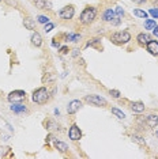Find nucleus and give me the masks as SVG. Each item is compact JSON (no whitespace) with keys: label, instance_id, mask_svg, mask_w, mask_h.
<instances>
[{"label":"nucleus","instance_id":"f257e3e1","mask_svg":"<svg viewBox=\"0 0 158 159\" xmlns=\"http://www.w3.org/2000/svg\"><path fill=\"white\" fill-rule=\"evenodd\" d=\"M95 15H97V10L94 7H86L83 10V12L81 14V22L83 25L91 23L95 19Z\"/></svg>","mask_w":158,"mask_h":159},{"label":"nucleus","instance_id":"f03ea898","mask_svg":"<svg viewBox=\"0 0 158 159\" xmlns=\"http://www.w3.org/2000/svg\"><path fill=\"white\" fill-rule=\"evenodd\" d=\"M48 98H49V93L45 87H40L33 93V102L35 103L42 105L48 101Z\"/></svg>","mask_w":158,"mask_h":159},{"label":"nucleus","instance_id":"7ed1b4c3","mask_svg":"<svg viewBox=\"0 0 158 159\" xmlns=\"http://www.w3.org/2000/svg\"><path fill=\"white\" fill-rule=\"evenodd\" d=\"M131 39V35L128 31H117L112 35V41L114 44H127Z\"/></svg>","mask_w":158,"mask_h":159},{"label":"nucleus","instance_id":"20e7f679","mask_svg":"<svg viewBox=\"0 0 158 159\" xmlns=\"http://www.w3.org/2000/svg\"><path fill=\"white\" fill-rule=\"evenodd\" d=\"M25 99H26V93L22 91V90H15V91L10 93L8 95V101L11 103H19Z\"/></svg>","mask_w":158,"mask_h":159},{"label":"nucleus","instance_id":"39448f33","mask_svg":"<svg viewBox=\"0 0 158 159\" xmlns=\"http://www.w3.org/2000/svg\"><path fill=\"white\" fill-rule=\"evenodd\" d=\"M85 101L86 102H89V103L95 105V106H105L106 105V99L101 98L100 95H86Z\"/></svg>","mask_w":158,"mask_h":159},{"label":"nucleus","instance_id":"423d86ee","mask_svg":"<svg viewBox=\"0 0 158 159\" xmlns=\"http://www.w3.org/2000/svg\"><path fill=\"white\" fill-rule=\"evenodd\" d=\"M74 7L72 6H67V7H64V8L60 10V18L62 19H72V16H74Z\"/></svg>","mask_w":158,"mask_h":159},{"label":"nucleus","instance_id":"0eeeda50","mask_svg":"<svg viewBox=\"0 0 158 159\" xmlns=\"http://www.w3.org/2000/svg\"><path fill=\"white\" fill-rule=\"evenodd\" d=\"M81 106H82V102H81L79 99L71 101V102L68 103V106H67V113H68V114H74V113H77V111L81 109Z\"/></svg>","mask_w":158,"mask_h":159},{"label":"nucleus","instance_id":"6e6552de","mask_svg":"<svg viewBox=\"0 0 158 159\" xmlns=\"http://www.w3.org/2000/svg\"><path fill=\"white\" fill-rule=\"evenodd\" d=\"M68 136H70V139L74 140V142H75V140L81 139V137H82V132H81V129L78 128V125L74 124L72 126H71L70 131H68Z\"/></svg>","mask_w":158,"mask_h":159},{"label":"nucleus","instance_id":"1a4fd4ad","mask_svg":"<svg viewBox=\"0 0 158 159\" xmlns=\"http://www.w3.org/2000/svg\"><path fill=\"white\" fill-rule=\"evenodd\" d=\"M147 50H149L151 55L158 56V42L157 41H153V39H150L149 44H147Z\"/></svg>","mask_w":158,"mask_h":159},{"label":"nucleus","instance_id":"9d476101","mask_svg":"<svg viewBox=\"0 0 158 159\" xmlns=\"http://www.w3.org/2000/svg\"><path fill=\"white\" fill-rule=\"evenodd\" d=\"M146 122H147V125H149L150 128H154V126L158 124V114H150V116H147Z\"/></svg>","mask_w":158,"mask_h":159},{"label":"nucleus","instance_id":"9b49d317","mask_svg":"<svg viewBox=\"0 0 158 159\" xmlns=\"http://www.w3.org/2000/svg\"><path fill=\"white\" fill-rule=\"evenodd\" d=\"M136 39H138V42L141 45H147V44H149V41L151 39V37H150L149 34H146V33H142V34L138 35V38H136Z\"/></svg>","mask_w":158,"mask_h":159},{"label":"nucleus","instance_id":"f8f14e48","mask_svg":"<svg viewBox=\"0 0 158 159\" xmlns=\"http://www.w3.org/2000/svg\"><path fill=\"white\" fill-rule=\"evenodd\" d=\"M31 44H33L34 46H41L42 38H41V35H40L38 33H33V35H31Z\"/></svg>","mask_w":158,"mask_h":159},{"label":"nucleus","instance_id":"ddd939ff","mask_svg":"<svg viewBox=\"0 0 158 159\" xmlns=\"http://www.w3.org/2000/svg\"><path fill=\"white\" fill-rule=\"evenodd\" d=\"M131 109H132V111H135V113H142V111L145 110V105L142 102H134Z\"/></svg>","mask_w":158,"mask_h":159},{"label":"nucleus","instance_id":"4468645a","mask_svg":"<svg viewBox=\"0 0 158 159\" xmlns=\"http://www.w3.org/2000/svg\"><path fill=\"white\" fill-rule=\"evenodd\" d=\"M112 19H114V12L112 10H106V11L104 12V20H105V22H112Z\"/></svg>","mask_w":158,"mask_h":159},{"label":"nucleus","instance_id":"2eb2a0df","mask_svg":"<svg viewBox=\"0 0 158 159\" xmlns=\"http://www.w3.org/2000/svg\"><path fill=\"white\" fill-rule=\"evenodd\" d=\"M55 147L60 151V152H66V151L68 150V146L63 142H55Z\"/></svg>","mask_w":158,"mask_h":159},{"label":"nucleus","instance_id":"dca6fc26","mask_svg":"<svg viewBox=\"0 0 158 159\" xmlns=\"http://www.w3.org/2000/svg\"><path fill=\"white\" fill-rule=\"evenodd\" d=\"M23 25L29 30H34V27H35V23L33 22V19H29V18H26V19L23 20Z\"/></svg>","mask_w":158,"mask_h":159},{"label":"nucleus","instance_id":"f3484780","mask_svg":"<svg viewBox=\"0 0 158 159\" xmlns=\"http://www.w3.org/2000/svg\"><path fill=\"white\" fill-rule=\"evenodd\" d=\"M11 110L15 111V113H22V111H26V107H25L23 105H15V103H12Z\"/></svg>","mask_w":158,"mask_h":159},{"label":"nucleus","instance_id":"a211bd4d","mask_svg":"<svg viewBox=\"0 0 158 159\" xmlns=\"http://www.w3.org/2000/svg\"><path fill=\"white\" fill-rule=\"evenodd\" d=\"M134 15H135V16H139V18H143V19H147L149 14H147L146 11H142V10H135V11H134Z\"/></svg>","mask_w":158,"mask_h":159},{"label":"nucleus","instance_id":"6ab92c4d","mask_svg":"<svg viewBox=\"0 0 158 159\" xmlns=\"http://www.w3.org/2000/svg\"><path fill=\"white\" fill-rule=\"evenodd\" d=\"M145 27L147 29V30H153V29L156 27V22H154L153 19H147L145 22Z\"/></svg>","mask_w":158,"mask_h":159},{"label":"nucleus","instance_id":"aec40b11","mask_svg":"<svg viewBox=\"0 0 158 159\" xmlns=\"http://www.w3.org/2000/svg\"><path fill=\"white\" fill-rule=\"evenodd\" d=\"M112 113H113V114H116L118 118H125V114H124V113H123V111H121V110L116 109V107H113V109H112Z\"/></svg>","mask_w":158,"mask_h":159},{"label":"nucleus","instance_id":"412c9836","mask_svg":"<svg viewBox=\"0 0 158 159\" xmlns=\"http://www.w3.org/2000/svg\"><path fill=\"white\" fill-rule=\"evenodd\" d=\"M68 39L72 42H78L79 39H81V35L79 34H68Z\"/></svg>","mask_w":158,"mask_h":159},{"label":"nucleus","instance_id":"4be33fe9","mask_svg":"<svg viewBox=\"0 0 158 159\" xmlns=\"http://www.w3.org/2000/svg\"><path fill=\"white\" fill-rule=\"evenodd\" d=\"M35 6H37L38 7V8H45V7H46V2H45V0H35Z\"/></svg>","mask_w":158,"mask_h":159},{"label":"nucleus","instance_id":"5701e85b","mask_svg":"<svg viewBox=\"0 0 158 159\" xmlns=\"http://www.w3.org/2000/svg\"><path fill=\"white\" fill-rule=\"evenodd\" d=\"M37 20H38L40 23H44V25H45V23H48V22H49V18H48V16H45V15H40V16L37 18Z\"/></svg>","mask_w":158,"mask_h":159},{"label":"nucleus","instance_id":"b1692460","mask_svg":"<svg viewBox=\"0 0 158 159\" xmlns=\"http://www.w3.org/2000/svg\"><path fill=\"white\" fill-rule=\"evenodd\" d=\"M149 12H150V15H151L154 19H156V18H158V8H151Z\"/></svg>","mask_w":158,"mask_h":159},{"label":"nucleus","instance_id":"393cba45","mask_svg":"<svg viewBox=\"0 0 158 159\" xmlns=\"http://www.w3.org/2000/svg\"><path fill=\"white\" fill-rule=\"evenodd\" d=\"M109 93L112 97H114V98H118V97H120V91H118V90H110Z\"/></svg>","mask_w":158,"mask_h":159},{"label":"nucleus","instance_id":"a878e982","mask_svg":"<svg viewBox=\"0 0 158 159\" xmlns=\"http://www.w3.org/2000/svg\"><path fill=\"white\" fill-rule=\"evenodd\" d=\"M52 29H53V25L52 23H45V27H44V30H45V33H48V31H51L52 30Z\"/></svg>","mask_w":158,"mask_h":159},{"label":"nucleus","instance_id":"bb28decb","mask_svg":"<svg viewBox=\"0 0 158 159\" xmlns=\"http://www.w3.org/2000/svg\"><path fill=\"white\" fill-rule=\"evenodd\" d=\"M116 12H117V18H118V19H120V18L124 15V11H123V8H120V7H117Z\"/></svg>","mask_w":158,"mask_h":159},{"label":"nucleus","instance_id":"cd10ccee","mask_svg":"<svg viewBox=\"0 0 158 159\" xmlns=\"http://www.w3.org/2000/svg\"><path fill=\"white\" fill-rule=\"evenodd\" d=\"M132 139H134L135 142H138L139 144H145V140H142V137H139V136H134Z\"/></svg>","mask_w":158,"mask_h":159},{"label":"nucleus","instance_id":"c85d7f7f","mask_svg":"<svg viewBox=\"0 0 158 159\" xmlns=\"http://www.w3.org/2000/svg\"><path fill=\"white\" fill-rule=\"evenodd\" d=\"M132 2H134L135 4H143V3H146V0H132Z\"/></svg>","mask_w":158,"mask_h":159},{"label":"nucleus","instance_id":"c756f323","mask_svg":"<svg viewBox=\"0 0 158 159\" xmlns=\"http://www.w3.org/2000/svg\"><path fill=\"white\" fill-rule=\"evenodd\" d=\"M67 52H68V48H67V46H63V48L60 49V53H63V55H64V53H67Z\"/></svg>","mask_w":158,"mask_h":159},{"label":"nucleus","instance_id":"7c9ffc66","mask_svg":"<svg viewBox=\"0 0 158 159\" xmlns=\"http://www.w3.org/2000/svg\"><path fill=\"white\" fill-rule=\"evenodd\" d=\"M153 33H154V35H156V37H158V26H156L153 29Z\"/></svg>","mask_w":158,"mask_h":159},{"label":"nucleus","instance_id":"2f4dec72","mask_svg":"<svg viewBox=\"0 0 158 159\" xmlns=\"http://www.w3.org/2000/svg\"><path fill=\"white\" fill-rule=\"evenodd\" d=\"M154 6H156V8L158 7V0H154Z\"/></svg>","mask_w":158,"mask_h":159},{"label":"nucleus","instance_id":"473e14b6","mask_svg":"<svg viewBox=\"0 0 158 159\" xmlns=\"http://www.w3.org/2000/svg\"><path fill=\"white\" fill-rule=\"evenodd\" d=\"M156 135H157V137H158V131H157V132H156Z\"/></svg>","mask_w":158,"mask_h":159},{"label":"nucleus","instance_id":"72a5a7b5","mask_svg":"<svg viewBox=\"0 0 158 159\" xmlns=\"http://www.w3.org/2000/svg\"><path fill=\"white\" fill-rule=\"evenodd\" d=\"M0 2H2V0H0Z\"/></svg>","mask_w":158,"mask_h":159}]
</instances>
